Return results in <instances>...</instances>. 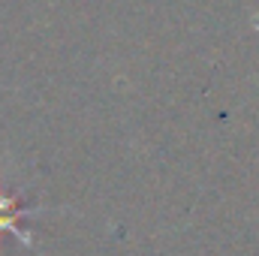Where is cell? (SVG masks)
Returning <instances> with one entry per match:
<instances>
[{"instance_id":"cell-1","label":"cell","mask_w":259,"mask_h":256,"mask_svg":"<svg viewBox=\"0 0 259 256\" xmlns=\"http://www.w3.org/2000/svg\"><path fill=\"white\" fill-rule=\"evenodd\" d=\"M36 211H42V205H36V208H30V205H18V199L0 193V235H3V232H12L24 247H33V238H30L27 232H21L15 220H18L21 214H36Z\"/></svg>"}]
</instances>
